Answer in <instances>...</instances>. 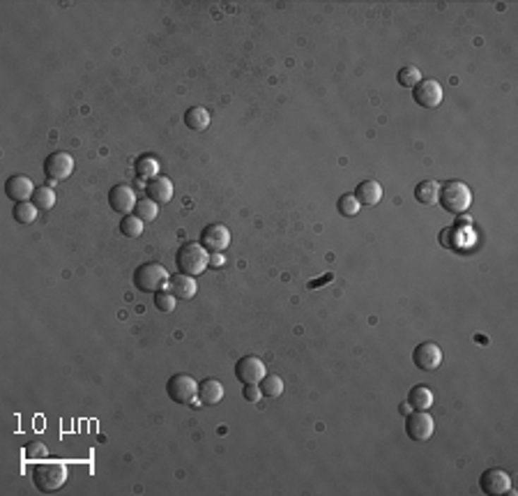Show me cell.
Masks as SVG:
<instances>
[{
    "instance_id": "1",
    "label": "cell",
    "mask_w": 518,
    "mask_h": 496,
    "mask_svg": "<svg viewBox=\"0 0 518 496\" xmlns=\"http://www.w3.org/2000/svg\"><path fill=\"white\" fill-rule=\"evenodd\" d=\"M438 203H440L447 213L463 215V213H468V208L472 203V192L461 180H447L445 185H440V192H438Z\"/></svg>"
},
{
    "instance_id": "2",
    "label": "cell",
    "mask_w": 518,
    "mask_h": 496,
    "mask_svg": "<svg viewBox=\"0 0 518 496\" xmlns=\"http://www.w3.org/2000/svg\"><path fill=\"white\" fill-rule=\"evenodd\" d=\"M32 483L40 492L54 494L67 483V466L63 462H37L32 466Z\"/></svg>"
},
{
    "instance_id": "3",
    "label": "cell",
    "mask_w": 518,
    "mask_h": 496,
    "mask_svg": "<svg viewBox=\"0 0 518 496\" xmlns=\"http://www.w3.org/2000/svg\"><path fill=\"white\" fill-rule=\"evenodd\" d=\"M175 266H178L180 273L196 277L205 273V268H210V254L200 242H187L175 252Z\"/></svg>"
},
{
    "instance_id": "4",
    "label": "cell",
    "mask_w": 518,
    "mask_h": 496,
    "mask_svg": "<svg viewBox=\"0 0 518 496\" xmlns=\"http://www.w3.org/2000/svg\"><path fill=\"white\" fill-rule=\"evenodd\" d=\"M171 275L162 264H140L134 275H131V282L140 291V293H157L169 286Z\"/></svg>"
},
{
    "instance_id": "5",
    "label": "cell",
    "mask_w": 518,
    "mask_h": 496,
    "mask_svg": "<svg viewBox=\"0 0 518 496\" xmlns=\"http://www.w3.org/2000/svg\"><path fill=\"white\" fill-rule=\"evenodd\" d=\"M166 393L175 404H194L198 397V384L189 374H175L166 384Z\"/></svg>"
},
{
    "instance_id": "6",
    "label": "cell",
    "mask_w": 518,
    "mask_h": 496,
    "mask_svg": "<svg viewBox=\"0 0 518 496\" xmlns=\"http://www.w3.org/2000/svg\"><path fill=\"white\" fill-rule=\"evenodd\" d=\"M200 245L207 249V254H224L231 245V231L224 224H207L200 231Z\"/></svg>"
},
{
    "instance_id": "7",
    "label": "cell",
    "mask_w": 518,
    "mask_h": 496,
    "mask_svg": "<svg viewBox=\"0 0 518 496\" xmlns=\"http://www.w3.org/2000/svg\"><path fill=\"white\" fill-rule=\"evenodd\" d=\"M433 430H435V423H433V418L428 415V411H412V413L406 415V434H408V439L424 443V441H428L433 437Z\"/></svg>"
},
{
    "instance_id": "8",
    "label": "cell",
    "mask_w": 518,
    "mask_h": 496,
    "mask_svg": "<svg viewBox=\"0 0 518 496\" xmlns=\"http://www.w3.org/2000/svg\"><path fill=\"white\" fill-rule=\"evenodd\" d=\"M74 173V158L69 153H51L47 160H44V176L49 180H67Z\"/></svg>"
},
{
    "instance_id": "9",
    "label": "cell",
    "mask_w": 518,
    "mask_h": 496,
    "mask_svg": "<svg viewBox=\"0 0 518 496\" xmlns=\"http://www.w3.org/2000/svg\"><path fill=\"white\" fill-rule=\"evenodd\" d=\"M265 362H263L258 355H242V358L235 362V379L240 384H260V379H265Z\"/></svg>"
},
{
    "instance_id": "10",
    "label": "cell",
    "mask_w": 518,
    "mask_h": 496,
    "mask_svg": "<svg viewBox=\"0 0 518 496\" xmlns=\"http://www.w3.org/2000/svg\"><path fill=\"white\" fill-rule=\"evenodd\" d=\"M412 362L421 372H433L442 365V349L435 342H421L412 351Z\"/></svg>"
},
{
    "instance_id": "11",
    "label": "cell",
    "mask_w": 518,
    "mask_h": 496,
    "mask_svg": "<svg viewBox=\"0 0 518 496\" xmlns=\"http://www.w3.org/2000/svg\"><path fill=\"white\" fill-rule=\"evenodd\" d=\"M442 98H445V90H442L440 81H435V79H421L415 88H412V100L424 109H435L438 104L442 102Z\"/></svg>"
},
{
    "instance_id": "12",
    "label": "cell",
    "mask_w": 518,
    "mask_h": 496,
    "mask_svg": "<svg viewBox=\"0 0 518 496\" xmlns=\"http://www.w3.org/2000/svg\"><path fill=\"white\" fill-rule=\"evenodd\" d=\"M479 487H481V492L488 496H500V494L512 492V478H509L505 468H498V466L486 468L479 478Z\"/></svg>"
},
{
    "instance_id": "13",
    "label": "cell",
    "mask_w": 518,
    "mask_h": 496,
    "mask_svg": "<svg viewBox=\"0 0 518 496\" xmlns=\"http://www.w3.org/2000/svg\"><path fill=\"white\" fill-rule=\"evenodd\" d=\"M35 187L32 180L28 176H23V173H14L5 180V196L12 199L14 203H21V201H30L32 194H35Z\"/></svg>"
},
{
    "instance_id": "14",
    "label": "cell",
    "mask_w": 518,
    "mask_h": 496,
    "mask_svg": "<svg viewBox=\"0 0 518 496\" xmlns=\"http://www.w3.org/2000/svg\"><path fill=\"white\" fill-rule=\"evenodd\" d=\"M136 201H138L136 192L129 185H116V187H111V192H109V206L116 213H122V215L134 213Z\"/></svg>"
},
{
    "instance_id": "15",
    "label": "cell",
    "mask_w": 518,
    "mask_h": 496,
    "mask_svg": "<svg viewBox=\"0 0 518 496\" xmlns=\"http://www.w3.org/2000/svg\"><path fill=\"white\" fill-rule=\"evenodd\" d=\"M166 289H169L178 300H191L196 295V291H198V284H196V280L191 275L175 273V275H171L169 286H166Z\"/></svg>"
},
{
    "instance_id": "16",
    "label": "cell",
    "mask_w": 518,
    "mask_h": 496,
    "mask_svg": "<svg viewBox=\"0 0 518 496\" xmlns=\"http://www.w3.org/2000/svg\"><path fill=\"white\" fill-rule=\"evenodd\" d=\"M353 196L357 199V203L359 206H375V203H380V199H383V185L378 180H373V178H368V180H362L359 182V185L355 187V192H353Z\"/></svg>"
},
{
    "instance_id": "17",
    "label": "cell",
    "mask_w": 518,
    "mask_h": 496,
    "mask_svg": "<svg viewBox=\"0 0 518 496\" xmlns=\"http://www.w3.org/2000/svg\"><path fill=\"white\" fill-rule=\"evenodd\" d=\"M145 194H147V199H152L157 206L169 203L173 199V182L166 176H157V178L145 182Z\"/></svg>"
},
{
    "instance_id": "18",
    "label": "cell",
    "mask_w": 518,
    "mask_h": 496,
    "mask_svg": "<svg viewBox=\"0 0 518 496\" xmlns=\"http://www.w3.org/2000/svg\"><path fill=\"white\" fill-rule=\"evenodd\" d=\"M224 399V386L217 379H205L198 384V402L205 406H215Z\"/></svg>"
},
{
    "instance_id": "19",
    "label": "cell",
    "mask_w": 518,
    "mask_h": 496,
    "mask_svg": "<svg viewBox=\"0 0 518 496\" xmlns=\"http://www.w3.org/2000/svg\"><path fill=\"white\" fill-rule=\"evenodd\" d=\"M134 173H136V178L143 182L152 180L159 176V162H157L152 155H140L134 162Z\"/></svg>"
},
{
    "instance_id": "20",
    "label": "cell",
    "mask_w": 518,
    "mask_h": 496,
    "mask_svg": "<svg viewBox=\"0 0 518 496\" xmlns=\"http://www.w3.org/2000/svg\"><path fill=\"white\" fill-rule=\"evenodd\" d=\"M408 404L415 408V411H428L433 404V393L431 388L426 386H412L408 393Z\"/></svg>"
},
{
    "instance_id": "21",
    "label": "cell",
    "mask_w": 518,
    "mask_h": 496,
    "mask_svg": "<svg viewBox=\"0 0 518 496\" xmlns=\"http://www.w3.org/2000/svg\"><path fill=\"white\" fill-rule=\"evenodd\" d=\"M184 123L194 132H205L210 127V111L205 107H191L184 111Z\"/></svg>"
},
{
    "instance_id": "22",
    "label": "cell",
    "mask_w": 518,
    "mask_h": 496,
    "mask_svg": "<svg viewBox=\"0 0 518 496\" xmlns=\"http://www.w3.org/2000/svg\"><path fill=\"white\" fill-rule=\"evenodd\" d=\"M438 192H440V182L421 180L415 187V199L421 206H433V203H438Z\"/></svg>"
},
{
    "instance_id": "23",
    "label": "cell",
    "mask_w": 518,
    "mask_h": 496,
    "mask_svg": "<svg viewBox=\"0 0 518 496\" xmlns=\"http://www.w3.org/2000/svg\"><path fill=\"white\" fill-rule=\"evenodd\" d=\"M143 220H138V217L134 215V213H129V215H122V220H120V233L125 238H138L140 233H143Z\"/></svg>"
},
{
    "instance_id": "24",
    "label": "cell",
    "mask_w": 518,
    "mask_h": 496,
    "mask_svg": "<svg viewBox=\"0 0 518 496\" xmlns=\"http://www.w3.org/2000/svg\"><path fill=\"white\" fill-rule=\"evenodd\" d=\"M37 213H40V208L35 206L32 201H21V203H16V206H14V211H12L14 220L19 222V224H32L35 220H37Z\"/></svg>"
},
{
    "instance_id": "25",
    "label": "cell",
    "mask_w": 518,
    "mask_h": 496,
    "mask_svg": "<svg viewBox=\"0 0 518 496\" xmlns=\"http://www.w3.org/2000/svg\"><path fill=\"white\" fill-rule=\"evenodd\" d=\"M397 81H399L401 88H415V85L421 81L419 67L417 65H403L399 69V74H397Z\"/></svg>"
},
{
    "instance_id": "26",
    "label": "cell",
    "mask_w": 518,
    "mask_h": 496,
    "mask_svg": "<svg viewBox=\"0 0 518 496\" xmlns=\"http://www.w3.org/2000/svg\"><path fill=\"white\" fill-rule=\"evenodd\" d=\"M134 215L143 222H152V220H157V215H159V208H157V203L152 201V199L145 196V199H138L136 201Z\"/></svg>"
},
{
    "instance_id": "27",
    "label": "cell",
    "mask_w": 518,
    "mask_h": 496,
    "mask_svg": "<svg viewBox=\"0 0 518 496\" xmlns=\"http://www.w3.org/2000/svg\"><path fill=\"white\" fill-rule=\"evenodd\" d=\"M30 201L40 208V211H51L56 206V192L51 187H37Z\"/></svg>"
},
{
    "instance_id": "28",
    "label": "cell",
    "mask_w": 518,
    "mask_h": 496,
    "mask_svg": "<svg viewBox=\"0 0 518 496\" xmlns=\"http://www.w3.org/2000/svg\"><path fill=\"white\" fill-rule=\"evenodd\" d=\"M260 393L263 397H270V399H277L284 395V381H281L279 377H265L260 379Z\"/></svg>"
},
{
    "instance_id": "29",
    "label": "cell",
    "mask_w": 518,
    "mask_h": 496,
    "mask_svg": "<svg viewBox=\"0 0 518 496\" xmlns=\"http://www.w3.org/2000/svg\"><path fill=\"white\" fill-rule=\"evenodd\" d=\"M175 300L178 298H175L169 289H162V291L155 293V307L159 312H164V314H171V312L175 309Z\"/></svg>"
},
{
    "instance_id": "30",
    "label": "cell",
    "mask_w": 518,
    "mask_h": 496,
    "mask_svg": "<svg viewBox=\"0 0 518 496\" xmlns=\"http://www.w3.org/2000/svg\"><path fill=\"white\" fill-rule=\"evenodd\" d=\"M23 452H25V459H30V462H42V459H47L49 448L42 441H30L23 446Z\"/></svg>"
},
{
    "instance_id": "31",
    "label": "cell",
    "mask_w": 518,
    "mask_h": 496,
    "mask_svg": "<svg viewBox=\"0 0 518 496\" xmlns=\"http://www.w3.org/2000/svg\"><path fill=\"white\" fill-rule=\"evenodd\" d=\"M337 211L344 215V217H355L359 213V203L353 194H341L339 201H337Z\"/></svg>"
},
{
    "instance_id": "32",
    "label": "cell",
    "mask_w": 518,
    "mask_h": 496,
    "mask_svg": "<svg viewBox=\"0 0 518 496\" xmlns=\"http://www.w3.org/2000/svg\"><path fill=\"white\" fill-rule=\"evenodd\" d=\"M260 386L258 384H244V390H242V397L247 399V402H258L260 399Z\"/></svg>"
},
{
    "instance_id": "33",
    "label": "cell",
    "mask_w": 518,
    "mask_h": 496,
    "mask_svg": "<svg viewBox=\"0 0 518 496\" xmlns=\"http://www.w3.org/2000/svg\"><path fill=\"white\" fill-rule=\"evenodd\" d=\"M222 264H224L222 254H210V266H222Z\"/></svg>"
}]
</instances>
